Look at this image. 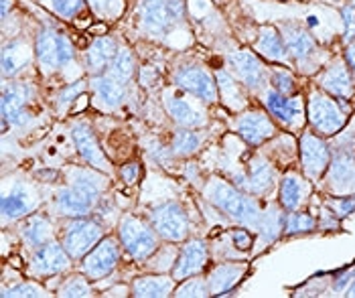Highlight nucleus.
I'll list each match as a JSON object with an SVG mask.
<instances>
[{
	"label": "nucleus",
	"mask_w": 355,
	"mask_h": 298,
	"mask_svg": "<svg viewBox=\"0 0 355 298\" xmlns=\"http://www.w3.org/2000/svg\"><path fill=\"white\" fill-rule=\"evenodd\" d=\"M205 199L209 203H214L216 207H219L223 213H227L230 217H234L236 221L244 223L248 227H258L260 225V207L258 203L244 195L242 191H238L236 187L227 185L221 179H211L205 191H203Z\"/></svg>",
	"instance_id": "obj_1"
},
{
	"label": "nucleus",
	"mask_w": 355,
	"mask_h": 298,
	"mask_svg": "<svg viewBox=\"0 0 355 298\" xmlns=\"http://www.w3.org/2000/svg\"><path fill=\"white\" fill-rule=\"evenodd\" d=\"M185 15L183 0H140V28L150 37H164Z\"/></svg>",
	"instance_id": "obj_2"
},
{
	"label": "nucleus",
	"mask_w": 355,
	"mask_h": 298,
	"mask_svg": "<svg viewBox=\"0 0 355 298\" xmlns=\"http://www.w3.org/2000/svg\"><path fill=\"white\" fill-rule=\"evenodd\" d=\"M120 242L132 260L144 262L159 249V234L142 219L124 216L120 221Z\"/></svg>",
	"instance_id": "obj_3"
},
{
	"label": "nucleus",
	"mask_w": 355,
	"mask_h": 298,
	"mask_svg": "<svg viewBox=\"0 0 355 298\" xmlns=\"http://www.w3.org/2000/svg\"><path fill=\"white\" fill-rule=\"evenodd\" d=\"M35 55L41 69L45 73H51L71 63L76 57V49L65 35L57 33L53 28H45L35 41Z\"/></svg>",
	"instance_id": "obj_4"
},
{
	"label": "nucleus",
	"mask_w": 355,
	"mask_h": 298,
	"mask_svg": "<svg viewBox=\"0 0 355 298\" xmlns=\"http://www.w3.org/2000/svg\"><path fill=\"white\" fill-rule=\"evenodd\" d=\"M104 240V227L96 223L94 219L78 217L73 219L63 236V247L71 256V260L85 258L96 245Z\"/></svg>",
	"instance_id": "obj_5"
},
{
	"label": "nucleus",
	"mask_w": 355,
	"mask_h": 298,
	"mask_svg": "<svg viewBox=\"0 0 355 298\" xmlns=\"http://www.w3.org/2000/svg\"><path fill=\"white\" fill-rule=\"evenodd\" d=\"M150 223L159 234V238L166 242H183L189 234V217L185 209L175 201H166L163 205L155 207L150 211Z\"/></svg>",
	"instance_id": "obj_6"
},
{
	"label": "nucleus",
	"mask_w": 355,
	"mask_h": 298,
	"mask_svg": "<svg viewBox=\"0 0 355 298\" xmlns=\"http://www.w3.org/2000/svg\"><path fill=\"white\" fill-rule=\"evenodd\" d=\"M309 120L317 132L331 136L339 132L345 124V114L329 96L313 94L309 100Z\"/></svg>",
	"instance_id": "obj_7"
},
{
	"label": "nucleus",
	"mask_w": 355,
	"mask_h": 298,
	"mask_svg": "<svg viewBox=\"0 0 355 298\" xmlns=\"http://www.w3.org/2000/svg\"><path fill=\"white\" fill-rule=\"evenodd\" d=\"M98 197L100 195L71 183L69 187H63V189L57 191V195H55V211L59 216L71 217V219L85 217L96 207Z\"/></svg>",
	"instance_id": "obj_8"
},
{
	"label": "nucleus",
	"mask_w": 355,
	"mask_h": 298,
	"mask_svg": "<svg viewBox=\"0 0 355 298\" xmlns=\"http://www.w3.org/2000/svg\"><path fill=\"white\" fill-rule=\"evenodd\" d=\"M39 205V197L28 187L27 183L19 181L15 183L10 189L4 193L2 197V221L10 223V221H19L28 213H33Z\"/></svg>",
	"instance_id": "obj_9"
},
{
	"label": "nucleus",
	"mask_w": 355,
	"mask_h": 298,
	"mask_svg": "<svg viewBox=\"0 0 355 298\" xmlns=\"http://www.w3.org/2000/svg\"><path fill=\"white\" fill-rule=\"evenodd\" d=\"M69 266H71V256L67 254L63 244L59 245L57 242H49L33 249L28 270L35 276H55V274L65 272Z\"/></svg>",
	"instance_id": "obj_10"
},
{
	"label": "nucleus",
	"mask_w": 355,
	"mask_h": 298,
	"mask_svg": "<svg viewBox=\"0 0 355 298\" xmlns=\"http://www.w3.org/2000/svg\"><path fill=\"white\" fill-rule=\"evenodd\" d=\"M120 260V245L114 238H104L85 258H83L82 270L87 278H104L116 268Z\"/></svg>",
	"instance_id": "obj_11"
},
{
	"label": "nucleus",
	"mask_w": 355,
	"mask_h": 298,
	"mask_svg": "<svg viewBox=\"0 0 355 298\" xmlns=\"http://www.w3.org/2000/svg\"><path fill=\"white\" fill-rule=\"evenodd\" d=\"M175 83L203 102L214 104L218 100V83L211 78L209 71H205L201 67H195V65L181 67L175 73Z\"/></svg>",
	"instance_id": "obj_12"
},
{
	"label": "nucleus",
	"mask_w": 355,
	"mask_h": 298,
	"mask_svg": "<svg viewBox=\"0 0 355 298\" xmlns=\"http://www.w3.org/2000/svg\"><path fill=\"white\" fill-rule=\"evenodd\" d=\"M71 136H73V142H76V148H78L80 157L85 163L92 164L98 170L110 173L112 166H110L106 155L102 152V148L98 144V138H96L92 126L87 122H76L71 126Z\"/></svg>",
	"instance_id": "obj_13"
},
{
	"label": "nucleus",
	"mask_w": 355,
	"mask_h": 298,
	"mask_svg": "<svg viewBox=\"0 0 355 298\" xmlns=\"http://www.w3.org/2000/svg\"><path fill=\"white\" fill-rule=\"evenodd\" d=\"M207 264V245L203 244L201 240H193L187 245H183V249L179 252L171 276L179 282V280H187L195 274L205 268Z\"/></svg>",
	"instance_id": "obj_14"
},
{
	"label": "nucleus",
	"mask_w": 355,
	"mask_h": 298,
	"mask_svg": "<svg viewBox=\"0 0 355 298\" xmlns=\"http://www.w3.org/2000/svg\"><path fill=\"white\" fill-rule=\"evenodd\" d=\"M301 159L302 168L311 179H317L329 164H331V157H329V146L315 134H304L301 140Z\"/></svg>",
	"instance_id": "obj_15"
},
{
	"label": "nucleus",
	"mask_w": 355,
	"mask_h": 298,
	"mask_svg": "<svg viewBox=\"0 0 355 298\" xmlns=\"http://www.w3.org/2000/svg\"><path fill=\"white\" fill-rule=\"evenodd\" d=\"M266 102V108L272 114L276 120H280L282 124H288V126H295L299 124L302 118V106L301 98H291V96H284L276 89H270L264 98Z\"/></svg>",
	"instance_id": "obj_16"
},
{
	"label": "nucleus",
	"mask_w": 355,
	"mask_h": 298,
	"mask_svg": "<svg viewBox=\"0 0 355 298\" xmlns=\"http://www.w3.org/2000/svg\"><path fill=\"white\" fill-rule=\"evenodd\" d=\"M238 132L246 142L258 146L274 134V124L264 112H248L238 120Z\"/></svg>",
	"instance_id": "obj_17"
},
{
	"label": "nucleus",
	"mask_w": 355,
	"mask_h": 298,
	"mask_svg": "<svg viewBox=\"0 0 355 298\" xmlns=\"http://www.w3.org/2000/svg\"><path fill=\"white\" fill-rule=\"evenodd\" d=\"M230 63L248 87H260L266 80L264 65L258 61L256 55L250 53V51H236L234 55H230Z\"/></svg>",
	"instance_id": "obj_18"
},
{
	"label": "nucleus",
	"mask_w": 355,
	"mask_h": 298,
	"mask_svg": "<svg viewBox=\"0 0 355 298\" xmlns=\"http://www.w3.org/2000/svg\"><path fill=\"white\" fill-rule=\"evenodd\" d=\"M118 53V45L110 37H98L85 51V67L92 76H102L106 73L110 61Z\"/></svg>",
	"instance_id": "obj_19"
},
{
	"label": "nucleus",
	"mask_w": 355,
	"mask_h": 298,
	"mask_svg": "<svg viewBox=\"0 0 355 298\" xmlns=\"http://www.w3.org/2000/svg\"><path fill=\"white\" fill-rule=\"evenodd\" d=\"M164 108L168 112V116L175 120V124H179L181 128H201L207 122L199 109H195L191 104H187L183 98L175 94L164 96Z\"/></svg>",
	"instance_id": "obj_20"
},
{
	"label": "nucleus",
	"mask_w": 355,
	"mask_h": 298,
	"mask_svg": "<svg viewBox=\"0 0 355 298\" xmlns=\"http://www.w3.org/2000/svg\"><path fill=\"white\" fill-rule=\"evenodd\" d=\"M284 45L288 49V53L293 55L297 61H309L313 55L317 53V43L315 39L309 35L306 28L299 27V25H284Z\"/></svg>",
	"instance_id": "obj_21"
},
{
	"label": "nucleus",
	"mask_w": 355,
	"mask_h": 298,
	"mask_svg": "<svg viewBox=\"0 0 355 298\" xmlns=\"http://www.w3.org/2000/svg\"><path fill=\"white\" fill-rule=\"evenodd\" d=\"M21 238L28 249H37L41 245L53 242V227L45 216L31 213L28 217H25V221L21 225Z\"/></svg>",
	"instance_id": "obj_22"
},
{
	"label": "nucleus",
	"mask_w": 355,
	"mask_h": 298,
	"mask_svg": "<svg viewBox=\"0 0 355 298\" xmlns=\"http://www.w3.org/2000/svg\"><path fill=\"white\" fill-rule=\"evenodd\" d=\"M31 96H33V87L28 83H6L2 89V122H6L19 112H25Z\"/></svg>",
	"instance_id": "obj_23"
},
{
	"label": "nucleus",
	"mask_w": 355,
	"mask_h": 298,
	"mask_svg": "<svg viewBox=\"0 0 355 298\" xmlns=\"http://www.w3.org/2000/svg\"><path fill=\"white\" fill-rule=\"evenodd\" d=\"M319 85L323 89H327L335 98H349L354 91L352 76L343 63H335L333 67H329L327 71L319 78Z\"/></svg>",
	"instance_id": "obj_24"
},
{
	"label": "nucleus",
	"mask_w": 355,
	"mask_h": 298,
	"mask_svg": "<svg viewBox=\"0 0 355 298\" xmlns=\"http://www.w3.org/2000/svg\"><path fill=\"white\" fill-rule=\"evenodd\" d=\"M92 87H94L96 98L100 100V104L106 106L108 109L118 108L126 98V87L122 83L116 82V80L108 78L106 73L94 76L92 78Z\"/></svg>",
	"instance_id": "obj_25"
},
{
	"label": "nucleus",
	"mask_w": 355,
	"mask_h": 298,
	"mask_svg": "<svg viewBox=\"0 0 355 298\" xmlns=\"http://www.w3.org/2000/svg\"><path fill=\"white\" fill-rule=\"evenodd\" d=\"M238 187L246 191V193H252V195H260L264 191L270 189L272 185V166L258 159L252 163V168H250V175L248 177H238Z\"/></svg>",
	"instance_id": "obj_26"
},
{
	"label": "nucleus",
	"mask_w": 355,
	"mask_h": 298,
	"mask_svg": "<svg viewBox=\"0 0 355 298\" xmlns=\"http://www.w3.org/2000/svg\"><path fill=\"white\" fill-rule=\"evenodd\" d=\"M173 276H140L132 284V297H168L175 288Z\"/></svg>",
	"instance_id": "obj_27"
},
{
	"label": "nucleus",
	"mask_w": 355,
	"mask_h": 298,
	"mask_svg": "<svg viewBox=\"0 0 355 298\" xmlns=\"http://www.w3.org/2000/svg\"><path fill=\"white\" fill-rule=\"evenodd\" d=\"M329 181L335 191H341V193L355 191V161L349 155H339L333 161Z\"/></svg>",
	"instance_id": "obj_28"
},
{
	"label": "nucleus",
	"mask_w": 355,
	"mask_h": 298,
	"mask_svg": "<svg viewBox=\"0 0 355 298\" xmlns=\"http://www.w3.org/2000/svg\"><path fill=\"white\" fill-rule=\"evenodd\" d=\"M256 49L264 57L272 59V61H280V63H288V49L284 45L282 35L272 27L260 28V39L256 43Z\"/></svg>",
	"instance_id": "obj_29"
},
{
	"label": "nucleus",
	"mask_w": 355,
	"mask_h": 298,
	"mask_svg": "<svg viewBox=\"0 0 355 298\" xmlns=\"http://www.w3.org/2000/svg\"><path fill=\"white\" fill-rule=\"evenodd\" d=\"M137 73V59H135V53L128 49V47H120L118 53L114 55V59L110 61L108 69H106V76L116 80L118 83L126 85L135 78Z\"/></svg>",
	"instance_id": "obj_30"
},
{
	"label": "nucleus",
	"mask_w": 355,
	"mask_h": 298,
	"mask_svg": "<svg viewBox=\"0 0 355 298\" xmlns=\"http://www.w3.org/2000/svg\"><path fill=\"white\" fill-rule=\"evenodd\" d=\"M31 61V47L23 41H12V45L2 49V76L10 78L21 71Z\"/></svg>",
	"instance_id": "obj_31"
},
{
	"label": "nucleus",
	"mask_w": 355,
	"mask_h": 298,
	"mask_svg": "<svg viewBox=\"0 0 355 298\" xmlns=\"http://www.w3.org/2000/svg\"><path fill=\"white\" fill-rule=\"evenodd\" d=\"M242 274H244V266H240V264H221V266H218L207 276L211 295H221V292L230 290L240 280Z\"/></svg>",
	"instance_id": "obj_32"
},
{
	"label": "nucleus",
	"mask_w": 355,
	"mask_h": 298,
	"mask_svg": "<svg viewBox=\"0 0 355 298\" xmlns=\"http://www.w3.org/2000/svg\"><path fill=\"white\" fill-rule=\"evenodd\" d=\"M304 191H306V187H304V181H302L301 177L286 175L284 181H282V187H280V201H282V205L288 211L299 209V205L304 199Z\"/></svg>",
	"instance_id": "obj_33"
},
{
	"label": "nucleus",
	"mask_w": 355,
	"mask_h": 298,
	"mask_svg": "<svg viewBox=\"0 0 355 298\" xmlns=\"http://www.w3.org/2000/svg\"><path fill=\"white\" fill-rule=\"evenodd\" d=\"M199 146H201V136L193 132V128H183L173 138V152L179 157L193 155Z\"/></svg>",
	"instance_id": "obj_34"
},
{
	"label": "nucleus",
	"mask_w": 355,
	"mask_h": 298,
	"mask_svg": "<svg viewBox=\"0 0 355 298\" xmlns=\"http://www.w3.org/2000/svg\"><path fill=\"white\" fill-rule=\"evenodd\" d=\"M59 297H92V286L83 276H71L59 286Z\"/></svg>",
	"instance_id": "obj_35"
},
{
	"label": "nucleus",
	"mask_w": 355,
	"mask_h": 298,
	"mask_svg": "<svg viewBox=\"0 0 355 298\" xmlns=\"http://www.w3.org/2000/svg\"><path fill=\"white\" fill-rule=\"evenodd\" d=\"M211 290H209V282L195 276L183 282V286H179L175 290V297H209Z\"/></svg>",
	"instance_id": "obj_36"
},
{
	"label": "nucleus",
	"mask_w": 355,
	"mask_h": 298,
	"mask_svg": "<svg viewBox=\"0 0 355 298\" xmlns=\"http://www.w3.org/2000/svg\"><path fill=\"white\" fill-rule=\"evenodd\" d=\"M260 229H262V236L270 242V240H274L276 236H278V231L282 229V219H280V213L274 209V207H270L266 213H262V217H260V225H258Z\"/></svg>",
	"instance_id": "obj_37"
},
{
	"label": "nucleus",
	"mask_w": 355,
	"mask_h": 298,
	"mask_svg": "<svg viewBox=\"0 0 355 298\" xmlns=\"http://www.w3.org/2000/svg\"><path fill=\"white\" fill-rule=\"evenodd\" d=\"M2 297H47V290L35 282H23L10 288H2Z\"/></svg>",
	"instance_id": "obj_38"
},
{
	"label": "nucleus",
	"mask_w": 355,
	"mask_h": 298,
	"mask_svg": "<svg viewBox=\"0 0 355 298\" xmlns=\"http://www.w3.org/2000/svg\"><path fill=\"white\" fill-rule=\"evenodd\" d=\"M49 4L61 19H73L83 8V0H49Z\"/></svg>",
	"instance_id": "obj_39"
},
{
	"label": "nucleus",
	"mask_w": 355,
	"mask_h": 298,
	"mask_svg": "<svg viewBox=\"0 0 355 298\" xmlns=\"http://www.w3.org/2000/svg\"><path fill=\"white\" fill-rule=\"evenodd\" d=\"M315 227V219L306 213H291L286 217V231L299 234V231H311Z\"/></svg>",
	"instance_id": "obj_40"
},
{
	"label": "nucleus",
	"mask_w": 355,
	"mask_h": 298,
	"mask_svg": "<svg viewBox=\"0 0 355 298\" xmlns=\"http://www.w3.org/2000/svg\"><path fill=\"white\" fill-rule=\"evenodd\" d=\"M83 89H85V82H76V83H69L67 87H63L61 89V94L57 96V108L59 109H65L80 94H82Z\"/></svg>",
	"instance_id": "obj_41"
},
{
	"label": "nucleus",
	"mask_w": 355,
	"mask_h": 298,
	"mask_svg": "<svg viewBox=\"0 0 355 298\" xmlns=\"http://www.w3.org/2000/svg\"><path fill=\"white\" fill-rule=\"evenodd\" d=\"M218 87L221 89L223 102H227L230 106H236L238 96H234V94H236V89H238V85L232 82V78H230L225 71H218Z\"/></svg>",
	"instance_id": "obj_42"
},
{
	"label": "nucleus",
	"mask_w": 355,
	"mask_h": 298,
	"mask_svg": "<svg viewBox=\"0 0 355 298\" xmlns=\"http://www.w3.org/2000/svg\"><path fill=\"white\" fill-rule=\"evenodd\" d=\"M272 89L284 94V96H291L295 91V80L284 71H276L272 73Z\"/></svg>",
	"instance_id": "obj_43"
},
{
	"label": "nucleus",
	"mask_w": 355,
	"mask_h": 298,
	"mask_svg": "<svg viewBox=\"0 0 355 298\" xmlns=\"http://www.w3.org/2000/svg\"><path fill=\"white\" fill-rule=\"evenodd\" d=\"M341 15H343V25H345V39L352 41L355 37V6L352 4L343 6Z\"/></svg>",
	"instance_id": "obj_44"
},
{
	"label": "nucleus",
	"mask_w": 355,
	"mask_h": 298,
	"mask_svg": "<svg viewBox=\"0 0 355 298\" xmlns=\"http://www.w3.org/2000/svg\"><path fill=\"white\" fill-rule=\"evenodd\" d=\"M232 238H234V245L240 247V249H248L252 245V236L248 234L246 229H236L232 234Z\"/></svg>",
	"instance_id": "obj_45"
},
{
	"label": "nucleus",
	"mask_w": 355,
	"mask_h": 298,
	"mask_svg": "<svg viewBox=\"0 0 355 298\" xmlns=\"http://www.w3.org/2000/svg\"><path fill=\"white\" fill-rule=\"evenodd\" d=\"M137 175H138L137 164H126V166L122 168V179H124L126 183H135Z\"/></svg>",
	"instance_id": "obj_46"
},
{
	"label": "nucleus",
	"mask_w": 355,
	"mask_h": 298,
	"mask_svg": "<svg viewBox=\"0 0 355 298\" xmlns=\"http://www.w3.org/2000/svg\"><path fill=\"white\" fill-rule=\"evenodd\" d=\"M347 61H349V65L354 67L355 71V43H352V45L347 47Z\"/></svg>",
	"instance_id": "obj_47"
}]
</instances>
